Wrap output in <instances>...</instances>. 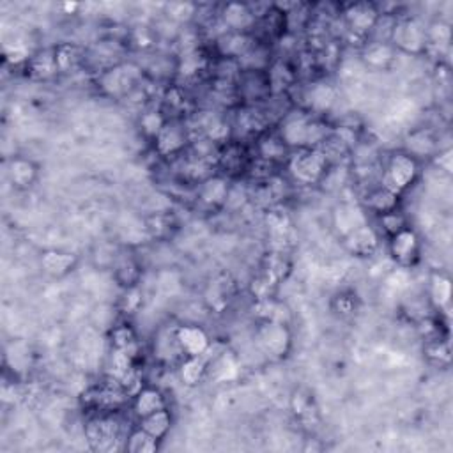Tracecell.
<instances>
[{"mask_svg": "<svg viewBox=\"0 0 453 453\" xmlns=\"http://www.w3.org/2000/svg\"><path fill=\"white\" fill-rule=\"evenodd\" d=\"M418 176V165L411 156L407 154H395L388 163L384 176V188L386 190L398 193L406 190L407 186L414 183Z\"/></svg>", "mask_w": 453, "mask_h": 453, "instance_id": "obj_1", "label": "cell"}, {"mask_svg": "<svg viewBox=\"0 0 453 453\" xmlns=\"http://www.w3.org/2000/svg\"><path fill=\"white\" fill-rule=\"evenodd\" d=\"M258 345L268 356L283 357L290 347V333L283 322L265 321L258 329Z\"/></svg>", "mask_w": 453, "mask_h": 453, "instance_id": "obj_2", "label": "cell"}, {"mask_svg": "<svg viewBox=\"0 0 453 453\" xmlns=\"http://www.w3.org/2000/svg\"><path fill=\"white\" fill-rule=\"evenodd\" d=\"M326 159L317 151H301L290 159V172L301 183H315L324 172Z\"/></svg>", "mask_w": 453, "mask_h": 453, "instance_id": "obj_3", "label": "cell"}, {"mask_svg": "<svg viewBox=\"0 0 453 453\" xmlns=\"http://www.w3.org/2000/svg\"><path fill=\"white\" fill-rule=\"evenodd\" d=\"M391 255L400 265H411L418 258V250H420V243L413 230L402 229L400 232L393 234L391 244Z\"/></svg>", "mask_w": 453, "mask_h": 453, "instance_id": "obj_4", "label": "cell"}, {"mask_svg": "<svg viewBox=\"0 0 453 453\" xmlns=\"http://www.w3.org/2000/svg\"><path fill=\"white\" fill-rule=\"evenodd\" d=\"M177 343L188 356H204L209 349V336L198 326H183L177 329Z\"/></svg>", "mask_w": 453, "mask_h": 453, "instance_id": "obj_5", "label": "cell"}, {"mask_svg": "<svg viewBox=\"0 0 453 453\" xmlns=\"http://www.w3.org/2000/svg\"><path fill=\"white\" fill-rule=\"evenodd\" d=\"M345 246L350 253L367 257L372 255L377 248V234L368 225H361L345 234Z\"/></svg>", "mask_w": 453, "mask_h": 453, "instance_id": "obj_6", "label": "cell"}, {"mask_svg": "<svg viewBox=\"0 0 453 453\" xmlns=\"http://www.w3.org/2000/svg\"><path fill=\"white\" fill-rule=\"evenodd\" d=\"M393 39L407 52H418L425 45V30L416 21H402L393 28Z\"/></svg>", "mask_w": 453, "mask_h": 453, "instance_id": "obj_7", "label": "cell"}, {"mask_svg": "<svg viewBox=\"0 0 453 453\" xmlns=\"http://www.w3.org/2000/svg\"><path fill=\"white\" fill-rule=\"evenodd\" d=\"M310 124L303 115H294L282 127V140L289 145H308Z\"/></svg>", "mask_w": 453, "mask_h": 453, "instance_id": "obj_8", "label": "cell"}, {"mask_svg": "<svg viewBox=\"0 0 453 453\" xmlns=\"http://www.w3.org/2000/svg\"><path fill=\"white\" fill-rule=\"evenodd\" d=\"M345 16L352 30L365 32L374 27L375 20H377V11L368 4H356L347 9Z\"/></svg>", "mask_w": 453, "mask_h": 453, "instance_id": "obj_9", "label": "cell"}, {"mask_svg": "<svg viewBox=\"0 0 453 453\" xmlns=\"http://www.w3.org/2000/svg\"><path fill=\"white\" fill-rule=\"evenodd\" d=\"M42 269L52 276H64L74 268L76 257L71 253H62V251H46L41 258Z\"/></svg>", "mask_w": 453, "mask_h": 453, "instance_id": "obj_10", "label": "cell"}, {"mask_svg": "<svg viewBox=\"0 0 453 453\" xmlns=\"http://www.w3.org/2000/svg\"><path fill=\"white\" fill-rule=\"evenodd\" d=\"M159 409H165V400H163L161 393L158 389L145 388L137 393V396H134V413H137V416L145 418Z\"/></svg>", "mask_w": 453, "mask_h": 453, "instance_id": "obj_11", "label": "cell"}, {"mask_svg": "<svg viewBox=\"0 0 453 453\" xmlns=\"http://www.w3.org/2000/svg\"><path fill=\"white\" fill-rule=\"evenodd\" d=\"M88 441L96 445L98 448H108L113 441L117 439V428L115 423L108 420H96L88 423L87 428Z\"/></svg>", "mask_w": 453, "mask_h": 453, "instance_id": "obj_12", "label": "cell"}, {"mask_svg": "<svg viewBox=\"0 0 453 453\" xmlns=\"http://www.w3.org/2000/svg\"><path fill=\"white\" fill-rule=\"evenodd\" d=\"M184 133L180 127L177 126H163V130L159 131V134L156 137V142H158V151L161 154H172V152L179 151L184 145Z\"/></svg>", "mask_w": 453, "mask_h": 453, "instance_id": "obj_13", "label": "cell"}, {"mask_svg": "<svg viewBox=\"0 0 453 453\" xmlns=\"http://www.w3.org/2000/svg\"><path fill=\"white\" fill-rule=\"evenodd\" d=\"M170 425H172V418L165 409H159L149 416L142 418V428L156 439L165 437L166 432L170 430Z\"/></svg>", "mask_w": 453, "mask_h": 453, "instance_id": "obj_14", "label": "cell"}, {"mask_svg": "<svg viewBox=\"0 0 453 453\" xmlns=\"http://www.w3.org/2000/svg\"><path fill=\"white\" fill-rule=\"evenodd\" d=\"M223 16H225L226 25L236 28V30H243L253 23V14L243 4H229L223 11Z\"/></svg>", "mask_w": 453, "mask_h": 453, "instance_id": "obj_15", "label": "cell"}, {"mask_svg": "<svg viewBox=\"0 0 453 453\" xmlns=\"http://www.w3.org/2000/svg\"><path fill=\"white\" fill-rule=\"evenodd\" d=\"M226 195H229V188H226L225 180L219 179V177H212V179L205 180L200 188V198L205 204H223L226 200Z\"/></svg>", "mask_w": 453, "mask_h": 453, "instance_id": "obj_16", "label": "cell"}, {"mask_svg": "<svg viewBox=\"0 0 453 453\" xmlns=\"http://www.w3.org/2000/svg\"><path fill=\"white\" fill-rule=\"evenodd\" d=\"M9 176L16 186H30L38 176V170L28 159H14L9 166Z\"/></svg>", "mask_w": 453, "mask_h": 453, "instance_id": "obj_17", "label": "cell"}, {"mask_svg": "<svg viewBox=\"0 0 453 453\" xmlns=\"http://www.w3.org/2000/svg\"><path fill=\"white\" fill-rule=\"evenodd\" d=\"M205 374V361L202 356H190L180 367V379L184 384L195 386L202 381Z\"/></svg>", "mask_w": 453, "mask_h": 453, "instance_id": "obj_18", "label": "cell"}, {"mask_svg": "<svg viewBox=\"0 0 453 453\" xmlns=\"http://www.w3.org/2000/svg\"><path fill=\"white\" fill-rule=\"evenodd\" d=\"M158 441L159 439L152 437L149 432L140 428V430L133 432V434L130 435L126 448L130 449L131 453H152L158 448Z\"/></svg>", "mask_w": 453, "mask_h": 453, "instance_id": "obj_19", "label": "cell"}, {"mask_svg": "<svg viewBox=\"0 0 453 453\" xmlns=\"http://www.w3.org/2000/svg\"><path fill=\"white\" fill-rule=\"evenodd\" d=\"M430 294L432 301L437 306H446L449 303V296H452V283L446 276L434 275L430 280Z\"/></svg>", "mask_w": 453, "mask_h": 453, "instance_id": "obj_20", "label": "cell"}, {"mask_svg": "<svg viewBox=\"0 0 453 453\" xmlns=\"http://www.w3.org/2000/svg\"><path fill=\"white\" fill-rule=\"evenodd\" d=\"M368 205H370L372 209H375L377 212H381V214H384V212H391L395 211V205H396V193H393V191L386 190V188H382V190H377L374 191V193L368 197Z\"/></svg>", "mask_w": 453, "mask_h": 453, "instance_id": "obj_21", "label": "cell"}, {"mask_svg": "<svg viewBox=\"0 0 453 453\" xmlns=\"http://www.w3.org/2000/svg\"><path fill=\"white\" fill-rule=\"evenodd\" d=\"M333 99H335V92L331 87L326 85H315L310 92V103L319 110H326L331 106Z\"/></svg>", "mask_w": 453, "mask_h": 453, "instance_id": "obj_22", "label": "cell"}, {"mask_svg": "<svg viewBox=\"0 0 453 453\" xmlns=\"http://www.w3.org/2000/svg\"><path fill=\"white\" fill-rule=\"evenodd\" d=\"M112 342L115 345V349H122L130 352V349L134 343V335L130 328L126 326H120V328H115L112 333Z\"/></svg>", "mask_w": 453, "mask_h": 453, "instance_id": "obj_23", "label": "cell"}, {"mask_svg": "<svg viewBox=\"0 0 453 453\" xmlns=\"http://www.w3.org/2000/svg\"><path fill=\"white\" fill-rule=\"evenodd\" d=\"M163 126H165V120L158 112H149L142 117V127L149 137H158Z\"/></svg>", "mask_w": 453, "mask_h": 453, "instance_id": "obj_24", "label": "cell"}, {"mask_svg": "<svg viewBox=\"0 0 453 453\" xmlns=\"http://www.w3.org/2000/svg\"><path fill=\"white\" fill-rule=\"evenodd\" d=\"M225 41L229 42V45H225V53H229V55H241V53L246 52L248 39L244 38V35L241 34L229 35Z\"/></svg>", "mask_w": 453, "mask_h": 453, "instance_id": "obj_25", "label": "cell"}, {"mask_svg": "<svg viewBox=\"0 0 453 453\" xmlns=\"http://www.w3.org/2000/svg\"><path fill=\"white\" fill-rule=\"evenodd\" d=\"M381 223L384 225V229L388 230L389 234H396L403 229V218L398 214V212L391 211V212H384L381 218Z\"/></svg>", "mask_w": 453, "mask_h": 453, "instance_id": "obj_26", "label": "cell"}, {"mask_svg": "<svg viewBox=\"0 0 453 453\" xmlns=\"http://www.w3.org/2000/svg\"><path fill=\"white\" fill-rule=\"evenodd\" d=\"M439 166L446 172H452V151H446L445 154L439 156Z\"/></svg>", "mask_w": 453, "mask_h": 453, "instance_id": "obj_27", "label": "cell"}]
</instances>
